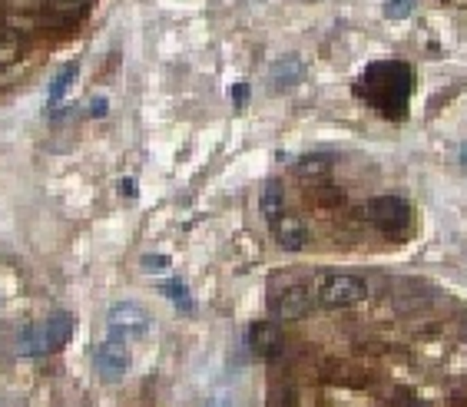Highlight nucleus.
<instances>
[{"mask_svg":"<svg viewBox=\"0 0 467 407\" xmlns=\"http://www.w3.org/2000/svg\"><path fill=\"white\" fill-rule=\"evenodd\" d=\"M368 100L385 109V116H401L405 113V100L411 93V73L405 63H375L368 73Z\"/></svg>","mask_w":467,"mask_h":407,"instance_id":"nucleus-2","label":"nucleus"},{"mask_svg":"<svg viewBox=\"0 0 467 407\" xmlns=\"http://www.w3.org/2000/svg\"><path fill=\"white\" fill-rule=\"evenodd\" d=\"M275 321L265 407H467V311L428 282L368 278L351 305Z\"/></svg>","mask_w":467,"mask_h":407,"instance_id":"nucleus-1","label":"nucleus"},{"mask_svg":"<svg viewBox=\"0 0 467 407\" xmlns=\"http://www.w3.org/2000/svg\"><path fill=\"white\" fill-rule=\"evenodd\" d=\"M73 73H76V66H67V70H63V73L57 76V80H53V87H50V100H53V103H57V100L63 96V90L70 87V80H73Z\"/></svg>","mask_w":467,"mask_h":407,"instance_id":"nucleus-5","label":"nucleus"},{"mask_svg":"<svg viewBox=\"0 0 467 407\" xmlns=\"http://www.w3.org/2000/svg\"><path fill=\"white\" fill-rule=\"evenodd\" d=\"M126 364H130V351L123 345L120 338H109L103 347H100V374L106 381H116V377L126 371Z\"/></svg>","mask_w":467,"mask_h":407,"instance_id":"nucleus-3","label":"nucleus"},{"mask_svg":"<svg viewBox=\"0 0 467 407\" xmlns=\"http://www.w3.org/2000/svg\"><path fill=\"white\" fill-rule=\"evenodd\" d=\"M411 3H414V0H388V7H385V10L398 20V17H405L407 10H411Z\"/></svg>","mask_w":467,"mask_h":407,"instance_id":"nucleus-6","label":"nucleus"},{"mask_svg":"<svg viewBox=\"0 0 467 407\" xmlns=\"http://www.w3.org/2000/svg\"><path fill=\"white\" fill-rule=\"evenodd\" d=\"M109 325H113V328H126L130 334H136V332H146V315H143L136 305H116V308L109 311Z\"/></svg>","mask_w":467,"mask_h":407,"instance_id":"nucleus-4","label":"nucleus"}]
</instances>
